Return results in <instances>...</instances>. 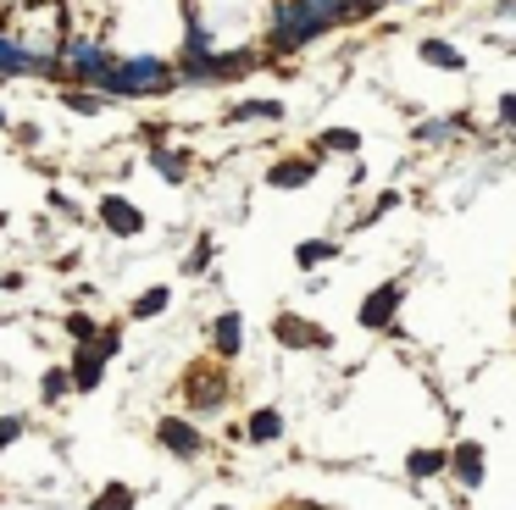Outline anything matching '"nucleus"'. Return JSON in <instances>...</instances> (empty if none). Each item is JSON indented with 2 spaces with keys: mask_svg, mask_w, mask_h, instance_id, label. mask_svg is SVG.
I'll return each instance as SVG.
<instances>
[{
  "mask_svg": "<svg viewBox=\"0 0 516 510\" xmlns=\"http://www.w3.org/2000/svg\"><path fill=\"white\" fill-rule=\"evenodd\" d=\"M156 444H161L167 455H178V461H200V450H206L200 427H195V422H183V417H167V422H156Z\"/></svg>",
  "mask_w": 516,
  "mask_h": 510,
  "instance_id": "nucleus-6",
  "label": "nucleus"
},
{
  "mask_svg": "<svg viewBox=\"0 0 516 510\" xmlns=\"http://www.w3.org/2000/svg\"><path fill=\"white\" fill-rule=\"evenodd\" d=\"M167 305H173V289H145L134 300V322H150V316H161Z\"/></svg>",
  "mask_w": 516,
  "mask_h": 510,
  "instance_id": "nucleus-20",
  "label": "nucleus"
},
{
  "mask_svg": "<svg viewBox=\"0 0 516 510\" xmlns=\"http://www.w3.org/2000/svg\"><path fill=\"white\" fill-rule=\"evenodd\" d=\"M456 128H461V117H456V122H423V128H416V139L439 145V139H449V134H456Z\"/></svg>",
  "mask_w": 516,
  "mask_h": 510,
  "instance_id": "nucleus-26",
  "label": "nucleus"
},
{
  "mask_svg": "<svg viewBox=\"0 0 516 510\" xmlns=\"http://www.w3.org/2000/svg\"><path fill=\"white\" fill-rule=\"evenodd\" d=\"M245 438H250V444H278V438H283V417H278L272 405L250 410V422H245Z\"/></svg>",
  "mask_w": 516,
  "mask_h": 510,
  "instance_id": "nucleus-12",
  "label": "nucleus"
},
{
  "mask_svg": "<svg viewBox=\"0 0 516 510\" xmlns=\"http://www.w3.org/2000/svg\"><path fill=\"white\" fill-rule=\"evenodd\" d=\"M67 333H73L78 344H94V339H101V322H94V316H84V311H73V316H67Z\"/></svg>",
  "mask_w": 516,
  "mask_h": 510,
  "instance_id": "nucleus-24",
  "label": "nucleus"
},
{
  "mask_svg": "<svg viewBox=\"0 0 516 510\" xmlns=\"http://www.w3.org/2000/svg\"><path fill=\"white\" fill-rule=\"evenodd\" d=\"M449 477H456L461 488H477L483 483V444H461V450H449Z\"/></svg>",
  "mask_w": 516,
  "mask_h": 510,
  "instance_id": "nucleus-10",
  "label": "nucleus"
},
{
  "mask_svg": "<svg viewBox=\"0 0 516 510\" xmlns=\"http://www.w3.org/2000/svg\"><path fill=\"white\" fill-rule=\"evenodd\" d=\"M423 61H433V67H444V73H461L467 67V56L456 45H444V40H423Z\"/></svg>",
  "mask_w": 516,
  "mask_h": 510,
  "instance_id": "nucleus-16",
  "label": "nucleus"
},
{
  "mask_svg": "<svg viewBox=\"0 0 516 510\" xmlns=\"http://www.w3.org/2000/svg\"><path fill=\"white\" fill-rule=\"evenodd\" d=\"M272 339H278L283 349H328V344H334V333H328V328L306 322V316H295V311H283L278 322H272Z\"/></svg>",
  "mask_w": 516,
  "mask_h": 510,
  "instance_id": "nucleus-5",
  "label": "nucleus"
},
{
  "mask_svg": "<svg viewBox=\"0 0 516 510\" xmlns=\"http://www.w3.org/2000/svg\"><path fill=\"white\" fill-rule=\"evenodd\" d=\"M278 117H283L278 101H239V106L228 111V122H278Z\"/></svg>",
  "mask_w": 516,
  "mask_h": 510,
  "instance_id": "nucleus-17",
  "label": "nucleus"
},
{
  "mask_svg": "<svg viewBox=\"0 0 516 510\" xmlns=\"http://www.w3.org/2000/svg\"><path fill=\"white\" fill-rule=\"evenodd\" d=\"M395 206H400V195H395V189H389V195H378V206H372V211L361 216V228H367V222H378L383 211H395Z\"/></svg>",
  "mask_w": 516,
  "mask_h": 510,
  "instance_id": "nucleus-29",
  "label": "nucleus"
},
{
  "mask_svg": "<svg viewBox=\"0 0 516 510\" xmlns=\"http://www.w3.org/2000/svg\"><path fill=\"white\" fill-rule=\"evenodd\" d=\"M0 122H6V111H0Z\"/></svg>",
  "mask_w": 516,
  "mask_h": 510,
  "instance_id": "nucleus-31",
  "label": "nucleus"
},
{
  "mask_svg": "<svg viewBox=\"0 0 516 510\" xmlns=\"http://www.w3.org/2000/svg\"><path fill=\"white\" fill-rule=\"evenodd\" d=\"M295 6H300L306 17H316L322 28H339L344 17H356V6H350V0H295Z\"/></svg>",
  "mask_w": 516,
  "mask_h": 510,
  "instance_id": "nucleus-13",
  "label": "nucleus"
},
{
  "mask_svg": "<svg viewBox=\"0 0 516 510\" xmlns=\"http://www.w3.org/2000/svg\"><path fill=\"white\" fill-rule=\"evenodd\" d=\"M500 122L516 128V94H505V101H500Z\"/></svg>",
  "mask_w": 516,
  "mask_h": 510,
  "instance_id": "nucleus-30",
  "label": "nucleus"
},
{
  "mask_svg": "<svg viewBox=\"0 0 516 510\" xmlns=\"http://www.w3.org/2000/svg\"><path fill=\"white\" fill-rule=\"evenodd\" d=\"M73 394H94L101 389V377H106V356L94 344H78V356H73Z\"/></svg>",
  "mask_w": 516,
  "mask_h": 510,
  "instance_id": "nucleus-8",
  "label": "nucleus"
},
{
  "mask_svg": "<svg viewBox=\"0 0 516 510\" xmlns=\"http://www.w3.org/2000/svg\"><path fill=\"white\" fill-rule=\"evenodd\" d=\"M316 34H328V28H322L316 17H306L295 0H283V6L272 12V56H289V50H300V45H311Z\"/></svg>",
  "mask_w": 516,
  "mask_h": 510,
  "instance_id": "nucleus-2",
  "label": "nucleus"
},
{
  "mask_svg": "<svg viewBox=\"0 0 516 510\" xmlns=\"http://www.w3.org/2000/svg\"><path fill=\"white\" fill-rule=\"evenodd\" d=\"M183 400H189V410H200V417H211V410H222L228 405V377L222 372H189L183 377Z\"/></svg>",
  "mask_w": 516,
  "mask_h": 510,
  "instance_id": "nucleus-4",
  "label": "nucleus"
},
{
  "mask_svg": "<svg viewBox=\"0 0 516 510\" xmlns=\"http://www.w3.org/2000/svg\"><path fill=\"white\" fill-rule=\"evenodd\" d=\"M222 510H228V505H222Z\"/></svg>",
  "mask_w": 516,
  "mask_h": 510,
  "instance_id": "nucleus-32",
  "label": "nucleus"
},
{
  "mask_svg": "<svg viewBox=\"0 0 516 510\" xmlns=\"http://www.w3.org/2000/svg\"><path fill=\"white\" fill-rule=\"evenodd\" d=\"M150 162H156V172L167 178V183H183V178H189V155H183V150H156Z\"/></svg>",
  "mask_w": 516,
  "mask_h": 510,
  "instance_id": "nucleus-19",
  "label": "nucleus"
},
{
  "mask_svg": "<svg viewBox=\"0 0 516 510\" xmlns=\"http://www.w3.org/2000/svg\"><path fill=\"white\" fill-rule=\"evenodd\" d=\"M101 222H106V233H117V239L145 233V211H139L134 200H122V195H106V200H101Z\"/></svg>",
  "mask_w": 516,
  "mask_h": 510,
  "instance_id": "nucleus-7",
  "label": "nucleus"
},
{
  "mask_svg": "<svg viewBox=\"0 0 516 510\" xmlns=\"http://www.w3.org/2000/svg\"><path fill=\"white\" fill-rule=\"evenodd\" d=\"M61 394H73V372H67V366H50V372H45V382H40V400H45V405H56Z\"/></svg>",
  "mask_w": 516,
  "mask_h": 510,
  "instance_id": "nucleus-21",
  "label": "nucleus"
},
{
  "mask_svg": "<svg viewBox=\"0 0 516 510\" xmlns=\"http://www.w3.org/2000/svg\"><path fill=\"white\" fill-rule=\"evenodd\" d=\"M400 300H405V283H383V289H372L367 300H361V328L367 333H389L395 328V316H400Z\"/></svg>",
  "mask_w": 516,
  "mask_h": 510,
  "instance_id": "nucleus-3",
  "label": "nucleus"
},
{
  "mask_svg": "<svg viewBox=\"0 0 516 510\" xmlns=\"http://www.w3.org/2000/svg\"><path fill=\"white\" fill-rule=\"evenodd\" d=\"M295 261L311 272V267H328V261H339V244L334 239H306V244H295Z\"/></svg>",
  "mask_w": 516,
  "mask_h": 510,
  "instance_id": "nucleus-14",
  "label": "nucleus"
},
{
  "mask_svg": "<svg viewBox=\"0 0 516 510\" xmlns=\"http://www.w3.org/2000/svg\"><path fill=\"white\" fill-rule=\"evenodd\" d=\"M178 84V73L156 56H134V61H111V67L94 78V94L106 101H134V94H167Z\"/></svg>",
  "mask_w": 516,
  "mask_h": 510,
  "instance_id": "nucleus-1",
  "label": "nucleus"
},
{
  "mask_svg": "<svg viewBox=\"0 0 516 510\" xmlns=\"http://www.w3.org/2000/svg\"><path fill=\"white\" fill-rule=\"evenodd\" d=\"M22 427H28L22 417H0V450H12V444L22 438Z\"/></svg>",
  "mask_w": 516,
  "mask_h": 510,
  "instance_id": "nucleus-27",
  "label": "nucleus"
},
{
  "mask_svg": "<svg viewBox=\"0 0 516 510\" xmlns=\"http://www.w3.org/2000/svg\"><path fill=\"white\" fill-rule=\"evenodd\" d=\"M211 255H217V244H211V239H195V250H189V261H183V272H189V277H200V272L211 267Z\"/></svg>",
  "mask_w": 516,
  "mask_h": 510,
  "instance_id": "nucleus-23",
  "label": "nucleus"
},
{
  "mask_svg": "<svg viewBox=\"0 0 516 510\" xmlns=\"http://www.w3.org/2000/svg\"><path fill=\"white\" fill-rule=\"evenodd\" d=\"M311 178H316V162H306V155H295V162H278V167L267 172L272 189H306Z\"/></svg>",
  "mask_w": 516,
  "mask_h": 510,
  "instance_id": "nucleus-11",
  "label": "nucleus"
},
{
  "mask_svg": "<svg viewBox=\"0 0 516 510\" xmlns=\"http://www.w3.org/2000/svg\"><path fill=\"white\" fill-rule=\"evenodd\" d=\"M444 466H449V450H416V455L405 461V471L416 477V483H423V477H439Z\"/></svg>",
  "mask_w": 516,
  "mask_h": 510,
  "instance_id": "nucleus-18",
  "label": "nucleus"
},
{
  "mask_svg": "<svg viewBox=\"0 0 516 510\" xmlns=\"http://www.w3.org/2000/svg\"><path fill=\"white\" fill-rule=\"evenodd\" d=\"M61 101H67L73 111H84V117H94V111L106 106V94H89V89H67V94H61Z\"/></svg>",
  "mask_w": 516,
  "mask_h": 510,
  "instance_id": "nucleus-25",
  "label": "nucleus"
},
{
  "mask_svg": "<svg viewBox=\"0 0 516 510\" xmlns=\"http://www.w3.org/2000/svg\"><path fill=\"white\" fill-rule=\"evenodd\" d=\"M322 150H344V155H356L361 150V134H350V128H328V134L316 139Z\"/></svg>",
  "mask_w": 516,
  "mask_h": 510,
  "instance_id": "nucleus-22",
  "label": "nucleus"
},
{
  "mask_svg": "<svg viewBox=\"0 0 516 510\" xmlns=\"http://www.w3.org/2000/svg\"><path fill=\"white\" fill-rule=\"evenodd\" d=\"M211 349H217L222 361H234L239 349H245V316L239 311H222L217 322H211Z\"/></svg>",
  "mask_w": 516,
  "mask_h": 510,
  "instance_id": "nucleus-9",
  "label": "nucleus"
},
{
  "mask_svg": "<svg viewBox=\"0 0 516 510\" xmlns=\"http://www.w3.org/2000/svg\"><path fill=\"white\" fill-rule=\"evenodd\" d=\"M94 349H101L106 361H111V356H122V333H117V328H101V339H94Z\"/></svg>",
  "mask_w": 516,
  "mask_h": 510,
  "instance_id": "nucleus-28",
  "label": "nucleus"
},
{
  "mask_svg": "<svg viewBox=\"0 0 516 510\" xmlns=\"http://www.w3.org/2000/svg\"><path fill=\"white\" fill-rule=\"evenodd\" d=\"M134 505H139V494L128 488V483H106L101 494L89 499V510H134Z\"/></svg>",
  "mask_w": 516,
  "mask_h": 510,
  "instance_id": "nucleus-15",
  "label": "nucleus"
}]
</instances>
